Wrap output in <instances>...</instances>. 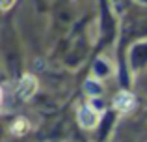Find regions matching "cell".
Instances as JSON below:
<instances>
[{
    "mask_svg": "<svg viewBox=\"0 0 147 142\" xmlns=\"http://www.w3.org/2000/svg\"><path fill=\"white\" fill-rule=\"evenodd\" d=\"M76 120H78L80 127H84V129H95L99 125V122H100V112L95 109L93 105L86 103V105H82L78 109V112H76Z\"/></svg>",
    "mask_w": 147,
    "mask_h": 142,
    "instance_id": "cell-1",
    "label": "cell"
},
{
    "mask_svg": "<svg viewBox=\"0 0 147 142\" xmlns=\"http://www.w3.org/2000/svg\"><path fill=\"white\" fill-rule=\"evenodd\" d=\"M112 105H114V109L117 110V112L127 114V112H130V110L136 107V97H134L130 92H119V94L114 97Z\"/></svg>",
    "mask_w": 147,
    "mask_h": 142,
    "instance_id": "cell-3",
    "label": "cell"
},
{
    "mask_svg": "<svg viewBox=\"0 0 147 142\" xmlns=\"http://www.w3.org/2000/svg\"><path fill=\"white\" fill-rule=\"evenodd\" d=\"M36 92H37V79L34 75H24L21 80H19V84H17V95L22 99V101L30 99Z\"/></svg>",
    "mask_w": 147,
    "mask_h": 142,
    "instance_id": "cell-2",
    "label": "cell"
},
{
    "mask_svg": "<svg viewBox=\"0 0 147 142\" xmlns=\"http://www.w3.org/2000/svg\"><path fill=\"white\" fill-rule=\"evenodd\" d=\"M28 131H30V122L26 120V118H17V120L13 122V125H11V133L17 135V137L26 135Z\"/></svg>",
    "mask_w": 147,
    "mask_h": 142,
    "instance_id": "cell-4",
    "label": "cell"
},
{
    "mask_svg": "<svg viewBox=\"0 0 147 142\" xmlns=\"http://www.w3.org/2000/svg\"><path fill=\"white\" fill-rule=\"evenodd\" d=\"M86 90L91 92V94H95V95H99L100 92H102V86H100L99 82H95V80H88L86 82Z\"/></svg>",
    "mask_w": 147,
    "mask_h": 142,
    "instance_id": "cell-5",
    "label": "cell"
},
{
    "mask_svg": "<svg viewBox=\"0 0 147 142\" xmlns=\"http://www.w3.org/2000/svg\"><path fill=\"white\" fill-rule=\"evenodd\" d=\"M15 4V0H0V6H2V11H7L11 6Z\"/></svg>",
    "mask_w": 147,
    "mask_h": 142,
    "instance_id": "cell-6",
    "label": "cell"
}]
</instances>
